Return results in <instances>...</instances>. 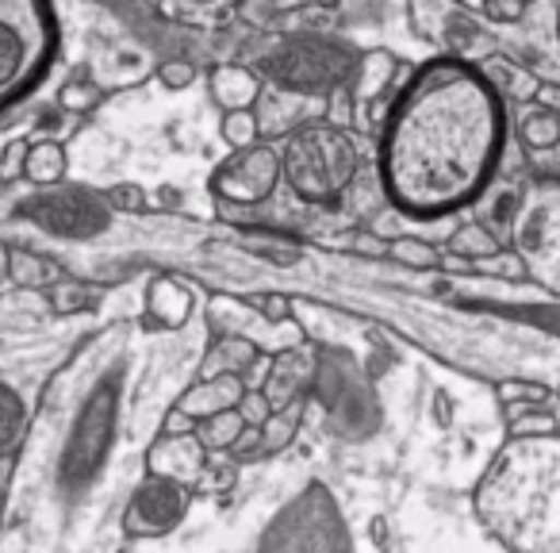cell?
<instances>
[{
  "mask_svg": "<svg viewBox=\"0 0 560 553\" xmlns=\"http://www.w3.org/2000/svg\"><path fill=\"white\" fill-rule=\"evenodd\" d=\"M483 4H488V0H453V9H460V12H476V16H483Z\"/></svg>",
  "mask_w": 560,
  "mask_h": 553,
  "instance_id": "cell-44",
  "label": "cell"
},
{
  "mask_svg": "<svg viewBox=\"0 0 560 553\" xmlns=\"http://www.w3.org/2000/svg\"><path fill=\"white\" fill-rule=\"evenodd\" d=\"M304 4H327V9H335L338 0H272V9H304Z\"/></svg>",
  "mask_w": 560,
  "mask_h": 553,
  "instance_id": "cell-43",
  "label": "cell"
},
{
  "mask_svg": "<svg viewBox=\"0 0 560 553\" xmlns=\"http://www.w3.org/2000/svg\"><path fill=\"white\" fill-rule=\"evenodd\" d=\"M89 297H93V292H89L85 285H58L50 300H55L58 312H81V308L89 304Z\"/></svg>",
  "mask_w": 560,
  "mask_h": 553,
  "instance_id": "cell-37",
  "label": "cell"
},
{
  "mask_svg": "<svg viewBox=\"0 0 560 553\" xmlns=\"http://www.w3.org/2000/svg\"><path fill=\"white\" fill-rule=\"evenodd\" d=\"M96 101H101V93H96L93 85H70V89L62 93V104H66V108H73V112L93 108Z\"/></svg>",
  "mask_w": 560,
  "mask_h": 553,
  "instance_id": "cell-41",
  "label": "cell"
},
{
  "mask_svg": "<svg viewBox=\"0 0 560 553\" xmlns=\"http://www.w3.org/2000/svg\"><path fill=\"white\" fill-rule=\"evenodd\" d=\"M257 553H353L350 527L327 484L312 481L280 507L265 527Z\"/></svg>",
  "mask_w": 560,
  "mask_h": 553,
  "instance_id": "cell-5",
  "label": "cell"
},
{
  "mask_svg": "<svg viewBox=\"0 0 560 553\" xmlns=\"http://www.w3.org/2000/svg\"><path fill=\"white\" fill-rule=\"evenodd\" d=\"M373 542L376 545L388 542V522H384V519H373Z\"/></svg>",
  "mask_w": 560,
  "mask_h": 553,
  "instance_id": "cell-45",
  "label": "cell"
},
{
  "mask_svg": "<svg viewBox=\"0 0 560 553\" xmlns=\"http://www.w3.org/2000/svg\"><path fill=\"white\" fill-rule=\"evenodd\" d=\"M254 254L261 257H272L277 265H292L300 257V246L292 239H284V234H272V231H254Z\"/></svg>",
  "mask_w": 560,
  "mask_h": 553,
  "instance_id": "cell-27",
  "label": "cell"
},
{
  "mask_svg": "<svg viewBox=\"0 0 560 553\" xmlns=\"http://www.w3.org/2000/svg\"><path fill=\"white\" fill-rule=\"evenodd\" d=\"M491 262V273L495 277H506V281H526L529 269H526V257L518 254V250H499L495 257H488Z\"/></svg>",
  "mask_w": 560,
  "mask_h": 553,
  "instance_id": "cell-32",
  "label": "cell"
},
{
  "mask_svg": "<svg viewBox=\"0 0 560 553\" xmlns=\"http://www.w3.org/2000/svg\"><path fill=\"white\" fill-rule=\"evenodd\" d=\"M112 427H116V389H101L89 407L81 412V423L70 438V450H66L62 476L66 484H85L96 473V465L104 461L112 442Z\"/></svg>",
  "mask_w": 560,
  "mask_h": 553,
  "instance_id": "cell-10",
  "label": "cell"
},
{
  "mask_svg": "<svg viewBox=\"0 0 560 553\" xmlns=\"http://www.w3.org/2000/svg\"><path fill=\"white\" fill-rule=\"evenodd\" d=\"M353 66H358L353 50L330 39H296L261 58L265 78L292 96L335 93L342 81L353 78Z\"/></svg>",
  "mask_w": 560,
  "mask_h": 553,
  "instance_id": "cell-6",
  "label": "cell"
},
{
  "mask_svg": "<svg viewBox=\"0 0 560 553\" xmlns=\"http://www.w3.org/2000/svg\"><path fill=\"white\" fill-rule=\"evenodd\" d=\"M518 139L526 150H552L560 147V116L545 108H526L518 116Z\"/></svg>",
  "mask_w": 560,
  "mask_h": 553,
  "instance_id": "cell-21",
  "label": "cell"
},
{
  "mask_svg": "<svg viewBox=\"0 0 560 553\" xmlns=\"http://www.w3.org/2000/svg\"><path fill=\"white\" fill-rule=\"evenodd\" d=\"M238 415H242V423H246V427H265V419L272 415L269 396H265L261 389H246V392H242V400H238Z\"/></svg>",
  "mask_w": 560,
  "mask_h": 553,
  "instance_id": "cell-30",
  "label": "cell"
},
{
  "mask_svg": "<svg viewBox=\"0 0 560 553\" xmlns=\"http://www.w3.org/2000/svg\"><path fill=\"white\" fill-rule=\"evenodd\" d=\"M312 392L323 400L330 415V427L342 438H369L376 430V404L369 384L361 381L358 366L346 354H327L323 361H315V381Z\"/></svg>",
  "mask_w": 560,
  "mask_h": 553,
  "instance_id": "cell-7",
  "label": "cell"
},
{
  "mask_svg": "<svg viewBox=\"0 0 560 553\" xmlns=\"http://www.w3.org/2000/svg\"><path fill=\"white\" fill-rule=\"evenodd\" d=\"M158 81H162L170 93H180L196 81V66L185 62V58H170V62L158 66Z\"/></svg>",
  "mask_w": 560,
  "mask_h": 553,
  "instance_id": "cell-31",
  "label": "cell"
},
{
  "mask_svg": "<svg viewBox=\"0 0 560 553\" xmlns=\"http://www.w3.org/2000/svg\"><path fill=\"white\" fill-rule=\"evenodd\" d=\"M472 511L506 553H560V438L514 435L476 484Z\"/></svg>",
  "mask_w": 560,
  "mask_h": 553,
  "instance_id": "cell-2",
  "label": "cell"
},
{
  "mask_svg": "<svg viewBox=\"0 0 560 553\" xmlns=\"http://www.w3.org/2000/svg\"><path fill=\"white\" fill-rule=\"evenodd\" d=\"M312 381H315V361L304 346H284V350L272 358L269 366V377H265V396H269L272 412L280 407L296 404V400H307L312 392Z\"/></svg>",
  "mask_w": 560,
  "mask_h": 553,
  "instance_id": "cell-11",
  "label": "cell"
},
{
  "mask_svg": "<svg viewBox=\"0 0 560 553\" xmlns=\"http://www.w3.org/2000/svg\"><path fill=\"white\" fill-rule=\"evenodd\" d=\"M552 39H557V55H560V0H552Z\"/></svg>",
  "mask_w": 560,
  "mask_h": 553,
  "instance_id": "cell-46",
  "label": "cell"
},
{
  "mask_svg": "<svg viewBox=\"0 0 560 553\" xmlns=\"http://www.w3.org/2000/svg\"><path fill=\"white\" fill-rule=\"evenodd\" d=\"M280 185V150L272 142H254L246 150H234L215 173L211 193L226 204H265Z\"/></svg>",
  "mask_w": 560,
  "mask_h": 553,
  "instance_id": "cell-8",
  "label": "cell"
},
{
  "mask_svg": "<svg viewBox=\"0 0 560 553\" xmlns=\"http://www.w3.org/2000/svg\"><path fill=\"white\" fill-rule=\"evenodd\" d=\"M499 400H503V404H534V407H545L552 400V392L545 389V384L503 381V384H499Z\"/></svg>",
  "mask_w": 560,
  "mask_h": 553,
  "instance_id": "cell-28",
  "label": "cell"
},
{
  "mask_svg": "<svg viewBox=\"0 0 560 553\" xmlns=\"http://www.w3.org/2000/svg\"><path fill=\"white\" fill-rule=\"evenodd\" d=\"M445 250H450L453 257H465V262L480 265V262H488V257H495L499 250H503V242H499V234L491 231V227H483V223H460L457 231L450 234Z\"/></svg>",
  "mask_w": 560,
  "mask_h": 553,
  "instance_id": "cell-20",
  "label": "cell"
},
{
  "mask_svg": "<svg viewBox=\"0 0 560 553\" xmlns=\"http://www.w3.org/2000/svg\"><path fill=\"white\" fill-rule=\"evenodd\" d=\"M219 135L231 150H246L261 139V116L257 108H234L223 112V124H219Z\"/></svg>",
  "mask_w": 560,
  "mask_h": 553,
  "instance_id": "cell-23",
  "label": "cell"
},
{
  "mask_svg": "<svg viewBox=\"0 0 560 553\" xmlns=\"http://www.w3.org/2000/svg\"><path fill=\"white\" fill-rule=\"evenodd\" d=\"M242 427L246 423H242L238 407H226V412H215L196 423V438H200L203 450H231V442L242 435Z\"/></svg>",
  "mask_w": 560,
  "mask_h": 553,
  "instance_id": "cell-22",
  "label": "cell"
},
{
  "mask_svg": "<svg viewBox=\"0 0 560 553\" xmlns=\"http://www.w3.org/2000/svg\"><path fill=\"white\" fill-rule=\"evenodd\" d=\"M188 504H192V484L150 473L147 481L139 484V492L131 496V504H127V515H124L127 534H135V538L170 534L188 515Z\"/></svg>",
  "mask_w": 560,
  "mask_h": 553,
  "instance_id": "cell-9",
  "label": "cell"
},
{
  "mask_svg": "<svg viewBox=\"0 0 560 553\" xmlns=\"http://www.w3.org/2000/svg\"><path fill=\"white\" fill-rule=\"evenodd\" d=\"M242 392H246V384H242L238 373L203 377L200 384H192V389H188L185 396L177 400V407H185V412L192 415L196 423H200V419H208V415H215V412L238 407Z\"/></svg>",
  "mask_w": 560,
  "mask_h": 553,
  "instance_id": "cell-14",
  "label": "cell"
},
{
  "mask_svg": "<svg viewBox=\"0 0 560 553\" xmlns=\"http://www.w3.org/2000/svg\"><path fill=\"white\" fill-rule=\"evenodd\" d=\"M55 16L47 0H0V112L47 73Z\"/></svg>",
  "mask_w": 560,
  "mask_h": 553,
  "instance_id": "cell-4",
  "label": "cell"
},
{
  "mask_svg": "<svg viewBox=\"0 0 560 553\" xmlns=\"http://www.w3.org/2000/svg\"><path fill=\"white\" fill-rule=\"evenodd\" d=\"M16 427H20V404L12 392L0 389V446L16 438Z\"/></svg>",
  "mask_w": 560,
  "mask_h": 553,
  "instance_id": "cell-35",
  "label": "cell"
},
{
  "mask_svg": "<svg viewBox=\"0 0 560 553\" xmlns=\"http://www.w3.org/2000/svg\"><path fill=\"white\" fill-rule=\"evenodd\" d=\"M534 104H537V108H545V112H557V116H560V81L537 78Z\"/></svg>",
  "mask_w": 560,
  "mask_h": 553,
  "instance_id": "cell-39",
  "label": "cell"
},
{
  "mask_svg": "<svg viewBox=\"0 0 560 553\" xmlns=\"http://www.w3.org/2000/svg\"><path fill=\"white\" fill-rule=\"evenodd\" d=\"M396 73H399L396 55H388V50H369V55L353 66V78H350L353 96H358V101H376V96L392 89Z\"/></svg>",
  "mask_w": 560,
  "mask_h": 553,
  "instance_id": "cell-17",
  "label": "cell"
},
{
  "mask_svg": "<svg viewBox=\"0 0 560 553\" xmlns=\"http://www.w3.org/2000/svg\"><path fill=\"white\" fill-rule=\"evenodd\" d=\"M361 165V150L346 127L327 119L296 127L280 147V181L307 204H335L353 185Z\"/></svg>",
  "mask_w": 560,
  "mask_h": 553,
  "instance_id": "cell-3",
  "label": "cell"
},
{
  "mask_svg": "<svg viewBox=\"0 0 560 553\" xmlns=\"http://www.w3.org/2000/svg\"><path fill=\"white\" fill-rule=\"evenodd\" d=\"M254 304H257V315H261L265 323H289L292 320V300L280 297V292H265V297H257Z\"/></svg>",
  "mask_w": 560,
  "mask_h": 553,
  "instance_id": "cell-33",
  "label": "cell"
},
{
  "mask_svg": "<svg viewBox=\"0 0 560 553\" xmlns=\"http://www.w3.org/2000/svg\"><path fill=\"white\" fill-rule=\"evenodd\" d=\"M108 200H112V208H119V211L147 208V193H142L139 185H131V181H124V185H112L108 188Z\"/></svg>",
  "mask_w": 560,
  "mask_h": 553,
  "instance_id": "cell-34",
  "label": "cell"
},
{
  "mask_svg": "<svg viewBox=\"0 0 560 553\" xmlns=\"http://www.w3.org/2000/svg\"><path fill=\"white\" fill-rule=\"evenodd\" d=\"M147 308L165 331H177V327H185L188 315H192V292L180 281H173V277H158L147 292Z\"/></svg>",
  "mask_w": 560,
  "mask_h": 553,
  "instance_id": "cell-16",
  "label": "cell"
},
{
  "mask_svg": "<svg viewBox=\"0 0 560 553\" xmlns=\"http://www.w3.org/2000/svg\"><path fill=\"white\" fill-rule=\"evenodd\" d=\"M445 4H453V0H411V24L422 39H438L442 35V24L450 16Z\"/></svg>",
  "mask_w": 560,
  "mask_h": 553,
  "instance_id": "cell-25",
  "label": "cell"
},
{
  "mask_svg": "<svg viewBox=\"0 0 560 553\" xmlns=\"http://www.w3.org/2000/svg\"><path fill=\"white\" fill-rule=\"evenodd\" d=\"M16 281H24V285L47 281V265L35 262V257H27V254H16Z\"/></svg>",
  "mask_w": 560,
  "mask_h": 553,
  "instance_id": "cell-42",
  "label": "cell"
},
{
  "mask_svg": "<svg viewBox=\"0 0 560 553\" xmlns=\"http://www.w3.org/2000/svg\"><path fill=\"white\" fill-rule=\"evenodd\" d=\"M234 476H238V461H215V465H208V461H203V469H200V476H196L192 488L226 492V488H234Z\"/></svg>",
  "mask_w": 560,
  "mask_h": 553,
  "instance_id": "cell-29",
  "label": "cell"
},
{
  "mask_svg": "<svg viewBox=\"0 0 560 553\" xmlns=\"http://www.w3.org/2000/svg\"><path fill=\"white\" fill-rule=\"evenodd\" d=\"M203 461H208V450L200 446L196 435H162L154 446H150V473L158 476H173V481L196 484Z\"/></svg>",
  "mask_w": 560,
  "mask_h": 553,
  "instance_id": "cell-13",
  "label": "cell"
},
{
  "mask_svg": "<svg viewBox=\"0 0 560 553\" xmlns=\"http://www.w3.org/2000/svg\"><path fill=\"white\" fill-rule=\"evenodd\" d=\"M257 354L261 350H257V343H249V338H215V346H211L200 361V381L203 377H219V373L242 377L257 361Z\"/></svg>",
  "mask_w": 560,
  "mask_h": 553,
  "instance_id": "cell-18",
  "label": "cell"
},
{
  "mask_svg": "<svg viewBox=\"0 0 560 553\" xmlns=\"http://www.w3.org/2000/svg\"><path fill=\"white\" fill-rule=\"evenodd\" d=\"M196 4H208V0H196Z\"/></svg>",
  "mask_w": 560,
  "mask_h": 553,
  "instance_id": "cell-48",
  "label": "cell"
},
{
  "mask_svg": "<svg viewBox=\"0 0 560 553\" xmlns=\"http://www.w3.org/2000/svg\"><path fill=\"white\" fill-rule=\"evenodd\" d=\"M39 223L50 227V231L58 234H96L104 223H108V216H104V208L93 200V196L85 193H73V196H55V200H43L39 208Z\"/></svg>",
  "mask_w": 560,
  "mask_h": 553,
  "instance_id": "cell-12",
  "label": "cell"
},
{
  "mask_svg": "<svg viewBox=\"0 0 560 553\" xmlns=\"http://www.w3.org/2000/svg\"><path fill=\"white\" fill-rule=\"evenodd\" d=\"M541 323H549L552 331H560V308H557V315H537Z\"/></svg>",
  "mask_w": 560,
  "mask_h": 553,
  "instance_id": "cell-47",
  "label": "cell"
},
{
  "mask_svg": "<svg viewBox=\"0 0 560 553\" xmlns=\"http://www.w3.org/2000/svg\"><path fill=\"white\" fill-rule=\"evenodd\" d=\"M350 250L353 254H365V257H388V239H381L376 231H353Z\"/></svg>",
  "mask_w": 560,
  "mask_h": 553,
  "instance_id": "cell-38",
  "label": "cell"
},
{
  "mask_svg": "<svg viewBox=\"0 0 560 553\" xmlns=\"http://www.w3.org/2000/svg\"><path fill=\"white\" fill-rule=\"evenodd\" d=\"M483 16H491L495 24H518L526 16V0H488Z\"/></svg>",
  "mask_w": 560,
  "mask_h": 553,
  "instance_id": "cell-36",
  "label": "cell"
},
{
  "mask_svg": "<svg viewBox=\"0 0 560 553\" xmlns=\"http://www.w3.org/2000/svg\"><path fill=\"white\" fill-rule=\"evenodd\" d=\"M503 142V101L480 66L430 58L396 85L381 124L384 193L415 219L457 211L491 185Z\"/></svg>",
  "mask_w": 560,
  "mask_h": 553,
  "instance_id": "cell-1",
  "label": "cell"
},
{
  "mask_svg": "<svg viewBox=\"0 0 560 553\" xmlns=\"http://www.w3.org/2000/svg\"><path fill=\"white\" fill-rule=\"evenodd\" d=\"M162 435H196V419L185 412V407H173V412H165L162 419Z\"/></svg>",
  "mask_w": 560,
  "mask_h": 553,
  "instance_id": "cell-40",
  "label": "cell"
},
{
  "mask_svg": "<svg viewBox=\"0 0 560 553\" xmlns=\"http://www.w3.org/2000/svg\"><path fill=\"white\" fill-rule=\"evenodd\" d=\"M211 101L219 104L223 112L234 108H254L261 101V78L246 66H215L208 78Z\"/></svg>",
  "mask_w": 560,
  "mask_h": 553,
  "instance_id": "cell-15",
  "label": "cell"
},
{
  "mask_svg": "<svg viewBox=\"0 0 560 553\" xmlns=\"http://www.w3.org/2000/svg\"><path fill=\"white\" fill-rule=\"evenodd\" d=\"M66 170V158H62V147H55V142H43V147H35L32 162H27V173H32L35 181H43V185H50V181H58Z\"/></svg>",
  "mask_w": 560,
  "mask_h": 553,
  "instance_id": "cell-26",
  "label": "cell"
},
{
  "mask_svg": "<svg viewBox=\"0 0 560 553\" xmlns=\"http://www.w3.org/2000/svg\"><path fill=\"white\" fill-rule=\"evenodd\" d=\"M304 412H307V400H296V404L272 412L261 427V446H257L254 461L277 458L280 450H289L292 438H296V430H300V423H304Z\"/></svg>",
  "mask_w": 560,
  "mask_h": 553,
  "instance_id": "cell-19",
  "label": "cell"
},
{
  "mask_svg": "<svg viewBox=\"0 0 560 553\" xmlns=\"http://www.w3.org/2000/svg\"><path fill=\"white\" fill-rule=\"evenodd\" d=\"M388 257L399 265H411V269H442V250L430 246L427 239H415V234H399V239H392Z\"/></svg>",
  "mask_w": 560,
  "mask_h": 553,
  "instance_id": "cell-24",
  "label": "cell"
}]
</instances>
